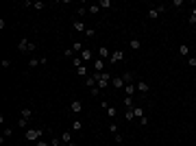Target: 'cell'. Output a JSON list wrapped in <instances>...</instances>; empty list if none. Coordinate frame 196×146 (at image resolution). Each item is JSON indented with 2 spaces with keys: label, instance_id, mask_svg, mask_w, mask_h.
<instances>
[{
  "label": "cell",
  "instance_id": "6da1fadb",
  "mask_svg": "<svg viewBox=\"0 0 196 146\" xmlns=\"http://www.w3.org/2000/svg\"><path fill=\"white\" fill-rule=\"evenodd\" d=\"M42 135H44V129H28L24 138H26L28 142H39V140H42Z\"/></svg>",
  "mask_w": 196,
  "mask_h": 146
},
{
  "label": "cell",
  "instance_id": "7a4b0ae2",
  "mask_svg": "<svg viewBox=\"0 0 196 146\" xmlns=\"http://www.w3.org/2000/svg\"><path fill=\"white\" fill-rule=\"evenodd\" d=\"M166 9H168L166 4H157V7H152V9H148V13H146L148 20H157L161 13H166Z\"/></svg>",
  "mask_w": 196,
  "mask_h": 146
},
{
  "label": "cell",
  "instance_id": "3957f363",
  "mask_svg": "<svg viewBox=\"0 0 196 146\" xmlns=\"http://www.w3.org/2000/svg\"><path fill=\"white\" fill-rule=\"evenodd\" d=\"M135 87H137L140 94H148L150 92V85H148L146 81H135Z\"/></svg>",
  "mask_w": 196,
  "mask_h": 146
},
{
  "label": "cell",
  "instance_id": "277c9868",
  "mask_svg": "<svg viewBox=\"0 0 196 146\" xmlns=\"http://www.w3.org/2000/svg\"><path fill=\"white\" fill-rule=\"evenodd\" d=\"M28 48H31V39H24V37H22V39L18 42V50H20V52H28Z\"/></svg>",
  "mask_w": 196,
  "mask_h": 146
},
{
  "label": "cell",
  "instance_id": "5b68a950",
  "mask_svg": "<svg viewBox=\"0 0 196 146\" xmlns=\"http://www.w3.org/2000/svg\"><path fill=\"white\" fill-rule=\"evenodd\" d=\"M111 85H113L116 90H122L126 83H124V79H122V74H120V76H113V79H111Z\"/></svg>",
  "mask_w": 196,
  "mask_h": 146
},
{
  "label": "cell",
  "instance_id": "8992f818",
  "mask_svg": "<svg viewBox=\"0 0 196 146\" xmlns=\"http://www.w3.org/2000/svg\"><path fill=\"white\" fill-rule=\"evenodd\" d=\"M122 57H124V52H122V50H113V52H111V57H109V63H118Z\"/></svg>",
  "mask_w": 196,
  "mask_h": 146
},
{
  "label": "cell",
  "instance_id": "52a82bcc",
  "mask_svg": "<svg viewBox=\"0 0 196 146\" xmlns=\"http://www.w3.org/2000/svg\"><path fill=\"white\" fill-rule=\"evenodd\" d=\"M70 109H72L74 113H79V111H83V102H81V100H72V102H70Z\"/></svg>",
  "mask_w": 196,
  "mask_h": 146
},
{
  "label": "cell",
  "instance_id": "ba28073f",
  "mask_svg": "<svg viewBox=\"0 0 196 146\" xmlns=\"http://www.w3.org/2000/svg\"><path fill=\"white\" fill-rule=\"evenodd\" d=\"M131 111H133V116H135V120H140V118H144V107H140V105H135V107H133Z\"/></svg>",
  "mask_w": 196,
  "mask_h": 146
},
{
  "label": "cell",
  "instance_id": "9c48e42d",
  "mask_svg": "<svg viewBox=\"0 0 196 146\" xmlns=\"http://www.w3.org/2000/svg\"><path fill=\"white\" fill-rule=\"evenodd\" d=\"M98 57H100V59H109V57H111V52H109V48H107V46H100V48H98Z\"/></svg>",
  "mask_w": 196,
  "mask_h": 146
},
{
  "label": "cell",
  "instance_id": "30bf717a",
  "mask_svg": "<svg viewBox=\"0 0 196 146\" xmlns=\"http://www.w3.org/2000/svg\"><path fill=\"white\" fill-rule=\"evenodd\" d=\"M94 72H105V59H96L94 61Z\"/></svg>",
  "mask_w": 196,
  "mask_h": 146
},
{
  "label": "cell",
  "instance_id": "8fae6325",
  "mask_svg": "<svg viewBox=\"0 0 196 146\" xmlns=\"http://www.w3.org/2000/svg\"><path fill=\"white\" fill-rule=\"evenodd\" d=\"M72 26H74V31H79V33H85V31H87V26H85L81 20H74V24H72Z\"/></svg>",
  "mask_w": 196,
  "mask_h": 146
},
{
  "label": "cell",
  "instance_id": "7c38bea8",
  "mask_svg": "<svg viewBox=\"0 0 196 146\" xmlns=\"http://www.w3.org/2000/svg\"><path fill=\"white\" fill-rule=\"evenodd\" d=\"M122 79H124V83H126V85H129V83H135V74H133V72H124V74H122Z\"/></svg>",
  "mask_w": 196,
  "mask_h": 146
},
{
  "label": "cell",
  "instance_id": "4fadbf2b",
  "mask_svg": "<svg viewBox=\"0 0 196 146\" xmlns=\"http://www.w3.org/2000/svg\"><path fill=\"white\" fill-rule=\"evenodd\" d=\"M61 142H63V144H70V142H72V131H63V133H61Z\"/></svg>",
  "mask_w": 196,
  "mask_h": 146
},
{
  "label": "cell",
  "instance_id": "5bb4252c",
  "mask_svg": "<svg viewBox=\"0 0 196 146\" xmlns=\"http://www.w3.org/2000/svg\"><path fill=\"white\" fill-rule=\"evenodd\" d=\"M85 85H87L90 90H92V87H96V85H98L96 76H94V74H92V76H87V79H85Z\"/></svg>",
  "mask_w": 196,
  "mask_h": 146
},
{
  "label": "cell",
  "instance_id": "9a60e30c",
  "mask_svg": "<svg viewBox=\"0 0 196 146\" xmlns=\"http://www.w3.org/2000/svg\"><path fill=\"white\" fill-rule=\"evenodd\" d=\"M79 57H81L83 61H90V59H92V48H83V52H81Z\"/></svg>",
  "mask_w": 196,
  "mask_h": 146
},
{
  "label": "cell",
  "instance_id": "2e32d148",
  "mask_svg": "<svg viewBox=\"0 0 196 146\" xmlns=\"http://www.w3.org/2000/svg\"><path fill=\"white\" fill-rule=\"evenodd\" d=\"M129 46H131V48H133V50H140V48H142V42H140L137 37H133V39L129 42Z\"/></svg>",
  "mask_w": 196,
  "mask_h": 146
},
{
  "label": "cell",
  "instance_id": "e0dca14e",
  "mask_svg": "<svg viewBox=\"0 0 196 146\" xmlns=\"http://www.w3.org/2000/svg\"><path fill=\"white\" fill-rule=\"evenodd\" d=\"M179 55H181V57H188V55H190V46H188V44H181V46H179Z\"/></svg>",
  "mask_w": 196,
  "mask_h": 146
},
{
  "label": "cell",
  "instance_id": "ac0fdd59",
  "mask_svg": "<svg viewBox=\"0 0 196 146\" xmlns=\"http://www.w3.org/2000/svg\"><path fill=\"white\" fill-rule=\"evenodd\" d=\"M98 7L100 9H111L113 4H111V0H98Z\"/></svg>",
  "mask_w": 196,
  "mask_h": 146
},
{
  "label": "cell",
  "instance_id": "d6986e66",
  "mask_svg": "<svg viewBox=\"0 0 196 146\" xmlns=\"http://www.w3.org/2000/svg\"><path fill=\"white\" fill-rule=\"evenodd\" d=\"M28 122H31L28 118H22V116H20V120H18V127H20V129H26V127H28Z\"/></svg>",
  "mask_w": 196,
  "mask_h": 146
},
{
  "label": "cell",
  "instance_id": "ffe728a7",
  "mask_svg": "<svg viewBox=\"0 0 196 146\" xmlns=\"http://www.w3.org/2000/svg\"><path fill=\"white\" fill-rule=\"evenodd\" d=\"M135 105H133V98L131 96H124V109H133Z\"/></svg>",
  "mask_w": 196,
  "mask_h": 146
},
{
  "label": "cell",
  "instance_id": "44dd1931",
  "mask_svg": "<svg viewBox=\"0 0 196 146\" xmlns=\"http://www.w3.org/2000/svg\"><path fill=\"white\" fill-rule=\"evenodd\" d=\"M72 63H74V70H76V68H81V65H85V61H83L81 57H74V59H72Z\"/></svg>",
  "mask_w": 196,
  "mask_h": 146
},
{
  "label": "cell",
  "instance_id": "7402d4cb",
  "mask_svg": "<svg viewBox=\"0 0 196 146\" xmlns=\"http://www.w3.org/2000/svg\"><path fill=\"white\" fill-rule=\"evenodd\" d=\"M135 92H137L135 83H129V85H126V96H131V94H135Z\"/></svg>",
  "mask_w": 196,
  "mask_h": 146
},
{
  "label": "cell",
  "instance_id": "603a6c76",
  "mask_svg": "<svg viewBox=\"0 0 196 146\" xmlns=\"http://www.w3.org/2000/svg\"><path fill=\"white\" fill-rule=\"evenodd\" d=\"M76 74H79V76H85V79H87V68H85V65L76 68Z\"/></svg>",
  "mask_w": 196,
  "mask_h": 146
},
{
  "label": "cell",
  "instance_id": "cb8c5ba5",
  "mask_svg": "<svg viewBox=\"0 0 196 146\" xmlns=\"http://www.w3.org/2000/svg\"><path fill=\"white\" fill-rule=\"evenodd\" d=\"M124 118H126V122H133V120H135V116H133V111H131V109H126V111H124Z\"/></svg>",
  "mask_w": 196,
  "mask_h": 146
},
{
  "label": "cell",
  "instance_id": "d4e9b609",
  "mask_svg": "<svg viewBox=\"0 0 196 146\" xmlns=\"http://www.w3.org/2000/svg\"><path fill=\"white\" fill-rule=\"evenodd\" d=\"M22 118H33V109H22Z\"/></svg>",
  "mask_w": 196,
  "mask_h": 146
},
{
  "label": "cell",
  "instance_id": "484cf974",
  "mask_svg": "<svg viewBox=\"0 0 196 146\" xmlns=\"http://www.w3.org/2000/svg\"><path fill=\"white\" fill-rule=\"evenodd\" d=\"M87 11H90L92 15H96L98 11H100V7H98V4H92V7H87Z\"/></svg>",
  "mask_w": 196,
  "mask_h": 146
},
{
  "label": "cell",
  "instance_id": "4316f807",
  "mask_svg": "<svg viewBox=\"0 0 196 146\" xmlns=\"http://www.w3.org/2000/svg\"><path fill=\"white\" fill-rule=\"evenodd\" d=\"M107 113H109V118H116V113H118V111H116V107H111V105H109V107H107Z\"/></svg>",
  "mask_w": 196,
  "mask_h": 146
},
{
  "label": "cell",
  "instance_id": "83f0119b",
  "mask_svg": "<svg viewBox=\"0 0 196 146\" xmlns=\"http://www.w3.org/2000/svg\"><path fill=\"white\" fill-rule=\"evenodd\" d=\"M72 129H74V131H81V129H83V122H81V120H74Z\"/></svg>",
  "mask_w": 196,
  "mask_h": 146
},
{
  "label": "cell",
  "instance_id": "f1b7e54d",
  "mask_svg": "<svg viewBox=\"0 0 196 146\" xmlns=\"http://www.w3.org/2000/svg\"><path fill=\"white\" fill-rule=\"evenodd\" d=\"M61 144H63L61 138H52V140H50V146H61Z\"/></svg>",
  "mask_w": 196,
  "mask_h": 146
},
{
  "label": "cell",
  "instance_id": "f546056e",
  "mask_svg": "<svg viewBox=\"0 0 196 146\" xmlns=\"http://www.w3.org/2000/svg\"><path fill=\"white\" fill-rule=\"evenodd\" d=\"M85 13H90L87 7H79V9H76V15H85Z\"/></svg>",
  "mask_w": 196,
  "mask_h": 146
},
{
  "label": "cell",
  "instance_id": "4dcf8cb0",
  "mask_svg": "<svg viewBox=\"0 0 196 146\" xmlns=\"http://www.w3.org/2000/svg\"><path fill=\"white\" fill-rule=\"evenodd\" d=\"M109 133H111V135H116V133H118V127H116V124H113V122H111V124H109Z\"/></svg>",
  "mask_w": 196,
  "mask_h": 146
},
{
  "label": "cell",
  "instance_id": "1f68e13d",
  "mask_svg": "<svg viewBox=\"0 0 196 146\" xmlns=\"http://www.w3.org/2000/svg\"><path fill=\"white\" fill-rule=\"evenodd\" d=\"M63 55H65V57H74L76 52H74V50H72V48H65V50H63Z\"/></svg>",
  "mask_w": 196,
  "mask_h": 146
},
{
  "label": "cell",
  "instance_id": "d6a6232c",
  "mask_svg": "<svg viewBox=\"0 0 196 146\" xmlns=\"http://www.w3.org/2000/svg\"><path fill=\"white\" fill-rule=\"evenodd\" d=\"M188 65H190V68H196V57H190V59H188Z\"/></svg>",
  "mask_w": 196,
  "mask_h": 146
},
{
  "label": "cell",
  "instance_id": "836d02e7",
  "mask_svg": "<svg viewBox=\"0 0 196 146\" xmlns=\"http://www.w3.org/2000/svg\"><path fill=\"white\" fill-rule=\"evenodd\" d=\"M85 35H87V37H94V35H96V29H87Z\"/></svg>",
  "mask_w": 196,
  "mask_h": 146
},
{
  "label": "cell",
  "instance_id": "e575fe53",
  "mask_svg": "<svg viewBox=\"0 0 196 146\" xmlns=\"http://www.w3.org/2000/svg\"><path fill=\"white\" fill-rule=\"evenodd\" d=\"M0 65H2V68H11V61H9V59H2Z\"/></svg>",
  "mask_w": 196,
  "mask_h": 146
},
{
  "label": "cell",
  "instance_id": "d590c367",
  "mask_svg": "<svg viewBox=\"0 0 196 146\" xmlns=\"http://www.w3.org/2000/svg\"><path fill=\"white\" fill-rule=\"evenodd\" d=\"M113 140H116V142H118V144H122V142H124V138H122V135H120V133H116V135H113Z\"/></svg>",
  "mask_w": 196,
  "mask_h": 146
},
{
  "label": "cell",
  "instance_id": "8d00e7d4",
  "mask_svg": "<svg viewBox=\"0 0 196 146\" xmlns=\"http://www.w3.org/2000/svg\"><path fill=\"white\" fill-rule=\"evenodd\" d=\"M44 7H46V4H44V2H35V7H33V9H37V11H42V9H44Z\"/></svg>",
  "mask_w": 196,
  "mask_h": 146
},
{
  "label": "cell",
  "instance_id": "74e56055",
  "mask_svg": "<svg viewBox=\"0 0 196 146\" xmlns=\"http://www.w3.org/2000/svg\"><path fill=\"white\" fill-rule=\"evenodd\" d=\"M37 63H39V59H28V65H31V68H35Z\"/></svg>",
  "mask_w": 196,
  "mask_h": 146
},
{
  "label": "cell",
  "instance_id": "f35d334b",
  "mask_svg": "<svg viewBox=\"0 0 196 146\" xmlns=\"http://www.w3.org/2000/svg\"><path fill=\"white\" fill-rule=\"evenodd\" d=\"M11 135H13V129H4V135L2 138H11Z\"/></svg>",
  "mask_w": 196,
  "mask_h": 146
},
{
  "label": "cell",
  "instance_id": "ab89813d",
  "mask_svg": "<svg viewBox=\"0 0 196 146\" xmlns=\"http://www.w3.org/2000/svg\"><path fill=\"white\" fill-rule=\"evenodd\" d=\"M140 124H142V127H148V118H146V116H144V118H140Z\"/></svg>",
  "mask_w": 196,
  "mask_h": 146
},
{
  "label": "cell",
  "instance_id": "60d3db41",
  "mask_svg": "<svg viewBox=\"0 0 196 146\" xmlns=\"http://www.w3.org/2000/svg\"><path fill=\"white\" fill-rule=\"evenodd\" d=\"M92 96H100V90H98V85H96V87H92Z\"/></svg>",
  "mask_w": 196,
  "mask_h": 146
},
{
  "label": "cell",
  "instance_id": "b9f144b4",
  "mask_svg": "<svg viewBox=\"0 0 196 146\" xmlns=\"http://www.w3.org/2000/svg\"><path fill=\"white\" fill-rule=\"evenodd\" d=\"M22 7H35V2H31V0H24V2H22Z\"/></svg>",
  "mask_w": 196,
  "mask_h": 146
},
{
  "label": "cell",
  "instance_id": "7bdbcfd3",
  "mask_svg": "<svg viewBox=\"0 0 196 146\" xmlns=\"http://www.w3.org/2000/svg\"><path fill=\"white\" fill-rule=\"evenodd\" d=\"M172 7H183V0H172Z\"/></svg>",
  "mask_w": 196,
  "mask_h": 146
},
{
  "label": "cell",
  "instance_id": "ee69618b",
  "mask_svg": "<svg viewBox=\"0 0 196 146\" xmlns=\"http://www.w3.org/2000/svg\"><path fill=\"white\" fill-rule=\"evenodd\" d=\"M35 146H50V142H44V140H39V142H35Z\"/></svg>",
  "mask_w": 196,
  "mask_h": 146
},
{
  "label": "cell",
  "instance_id": "f6af8a7d",
  "mask_svg": "<svg viewBox=\"0 0 196 146\" xmlns=\"http://www.w3.org/2000/svg\"><path fill=\"white\" fill-rule=\"evenodd\" d=\"M188 22H190L192 26H196V18H194V15H190V20H188Z\"/></svg>",
  "mask_w": 196,
  "mask_h": 146
},
{
  "label": "cell",
  "instance_id": "bcb514c9",
  "mask_svg": "<svg viewBox=\"0 0 196 146\" xmlns=\"http://www.w3.org/2000/svg\"><path fill=\"white\" fill-rule=\"evenodd\" d=\"M65 146H76V144H74V142H70V144H65Z\"/></svg>",
  "mask_w": 196,
  "mask_h": 146
},
{
  "label": "cell",
  "instance_id": "7dc6e473",
  "mask_svg": "<svg viewBox=\"0 0 196 146\" xmlns=\"http://www.w3.org/2000/svg\"><path fill=\"white\" fill-rule=\"evenodd\" d=\"M192 15H194V18H196V7H194V11H192Z\"/></svg>",
  "mask_w": 196,
  "mask_h": 146
}]
</instances>
